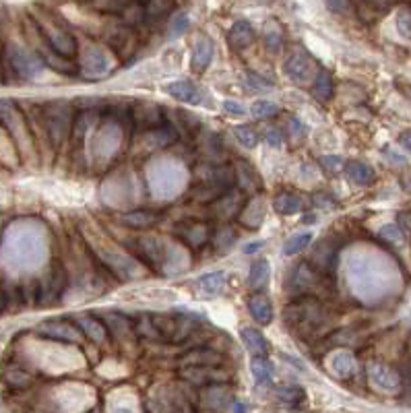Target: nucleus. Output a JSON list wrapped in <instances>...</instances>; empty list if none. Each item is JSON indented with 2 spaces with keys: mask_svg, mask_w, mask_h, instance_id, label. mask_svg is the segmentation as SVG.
<instances>
[{
  "mask_svg": "<svg viewBox=\"0 0 411 413\" xmlns=\"http://www.w3.org/2000/svg\"><path fill=\"white\" fill-rule=\"evenodd\" d=\"M320 165L329 172V174H337L343 165V159L339 155H329V157H320Z\"/></svg>",
  "mask_w": 411,
  "mask_h": 413,
  "instance_id": "nucleus-33",
  "label": "nucleus"
},
{
  "mask_svg": "<svg viewBox=\"0 0 411 413\" xmlns=\"http://www.w3.org/2000/svg\"><path fill=\"white\" fill-rule=\"evenodd\" d=\"M4 308H6V295H4V293L0 291V312H2Z\"/></svg>",
  "mask_w": 411,
  "mask_h": 413,
  "instance_id": "nucleus-46",
  "label": "nucleus"
},
{
  "mask_svg": "<svg viewBox=\"0 0 411 413\" xmlns=\"http://www.w3.org/2000/svg\"><path fill=\"white\" fill-rule=\"evenodd\" d=\"M399 143H401L408 151H411V131H405V133L399 137Z\"/></svg>",
  "mask_w": 411,
  "mask_h": 413,
  "instance_id": "nucleus-43",
  "label": "nucleus"
},
{
  "mask_svg": "<svg viewBox=\"0 0 411 413\" xmlns=\"http://www.w3.org/2000/svg\"><path fill=\"white\" fill-rule=\"evenodd\" d=\"M223 110L228 114H234V116H244L246 114V108L240 102H234V100H226L223 102Z\"/></svg>",
  "mask_w": 411,
  "mask_h": 413,
  "instance_id": "nucleus-34",
  "label": "nucleus"
},
{
  "mask_svg": "<svg viewBox=\"0 0 411 413\" xmlns=\"http://www.w3.org/2000/svg\"><path fill=\"white\" fill-rule=\"evenodd\" d=\"M275 395H277V399L287 401V403H298L304 399V391L300 387H279L275 391Z\"/></svg>",
  "mask_w": 411,
  "mask_h": 413,
  "instance_id": "nucleus-28",
  "label": "nucleus"
},
{
  "mask_svg": "<svg viewBox=\"0 0 411 413\" xmlns=\"http://www.w3.org/2000/svg\"><path fill=\"white\" fill-rule=\"evenodd\" d=\"M325 318V310L322 306L312 300V297H304L291 306L285 308V320L289 327H293L295 331H304V329H312L316 327L320 320Z\"/></svg>",
  "mask_w": 411,
  "mask_h": 413,
  "instance_id": "nucleus-1",
  "label": "nucleus"
},
{
  "mask_svg": "<svg viewBox=\"0 0 411 413\" xmlns=\"http://www.w3.org/2000/svg\"><path fill=\"white\" fill-rule=\"evenodd\" d=\"M228 39H230V46L236 52H242L248 46H253V42H255V29H253V25L248 21H236L230 27Z\"/></svg>",
  "mask_w": 411,
  "mask_h": 413,
  "instance_id": "nucleus-7",
  "label": "nucleus"
},
{
  "mask_svg": "<svg viewBox=\"0 0 411 413\" xmlns=\"http://www.w3.org/2000/svg\"><path fill=\"white\" fill-rule=\"evenodd\" d=\"M354 4H356L358 15L362 17V21L372 23L383 12H387L395 4V0H354Z\"/></svg>",
  "mask_w": 411,
  "mask_h": 413,
  "instance_id": "nucleus-10",
  "label": "nucleus"
},
{
  "mask_svg": "<svg viewBox=\"0 0 411 413\" xmlns=\"http://www.w3.org/2000/svg\"><path fill=\"white\" fill-rule=\"evenodd\" d=\"M246 83H248V87L253 85V89H267V87H271L269 83H265L263 79H259L255 75H246Z\"/></svg>",
  "mask_w": 411,
  "mask_h": 413,
  "instance_id": "nucleus-39",
  "label": "nucleus"
},
{
  "mask_svg": "<svg viewBox=\"0 0 411 413\" xmlns=\"http://www.w3.org/2000/svg\"><path fill=\"white\" fill-rule=\"evenodd\" d=\"M174 8V0H147L145 2V17L159 19L165 17Z\"/></svg>",
  "mask_w": 411,
  "mask_h": 413,
  "instance_id": "nucleus-25",
  "label": "nucleus"
},
{
  "mask_svg": "<svg viewBox=\"0 0 411 413\" xmlns=\"http://www.w3.org/2000/svg\"><path fill=\"white\" fill-rule=\"evenodd\" d=\"M6 56H8V64H10L12 73L19 79H35L42 73V68H44L39 58L35 54L27 52L21 46H8Z\"/></svg>",
  "mask_w": 411,
  "mask_h": 413,
  "instance_id": "nucleus-3",
  "label": "nucleus"
},
{
  "mask_svg": "<svg viewBox=\"0 0 411 413\" xmlns=\"http://www.w3.org/2000/svg\"><path fill=\"white\" fill-rule=\"evenodd\" d=\"M137 331L143 337H151V339H163L159 329L155 327V322L151 320V316H143L137 322Z\"/></svg>",
  "mask_w": 411,
  "mask_h": 413,
  "instance_id": "nucleus-29",
  "label": "nucleus"
},
{
  "mask_svg": "<svg viewBox=\"0 0 411 413\" xmlns=\"http://www.w3.org/2000/svg\"><path fill=\"white\" fill-rule=\"evenodd\" d=\"M223 283H226V273L223 271H217V273H207V275L199 277L197 281V287L205 293H217L223 289Z\"/></svg>",
  "mask_w": 411,
  "mask_h": 413,
  "instance_id": "nucleus-21",
  "label": "nucleus"
},
{
  "mask_svg": "<svg viewBox=\"0 0 411 413\" xmlns=\"http://www.w3.org/2000/svg\"><path fill=\"white\" fill-rule=\"evenodd\" d=\"M234 234L230 232V230H223L221 234H217V246L221 248V250H228L232 244H234Z\"/></svg>",
  "mask_w": 411,
  "mask_h": 413,
  "instance_id": "nucleus-36",
  "label": "nucleus"
},
{
  "mask_svg": "<svg viewBox=\"0 0 411 413\" xmlns=\"http://www.w3.org/2000/svg\"><path fill=\"white\" fill-rule=\"evenodd\" d=\"M211 58H213V42H211L207 35L197 37V42H194V46H192V56H190L192 68L199 71V73L205 71V68L209 66Z\"/></svg>",
  "mask_w": 411,
  "mask_h": 413,
  "instance_id": "nucleus-9",
  "label": "nucleus"
},
{
  "mask_svg": "<svg viewBox=\"0 0 411 413\" xmlns=\"http://www.w3.org/2000/svg\"><path fill=\"white\" fill-rule=\"evenodd\" d=\"M318 66L306 50H295L285 62V75L298 85H312L314 77L318 75Z\"/></svg>",
  "mask_w": 411,
  "mask_h": 413,
  "instance_id": "nucleus-2",
  "label": "nucleus"
},
{
  "mask_svg": "<svg viewBox=\"0 0 411 413\" xmlns=\"http://www.w3.org/2000/svg\"><path fill=\"white\" fill-rule=\"evenodd\" d=\"M122 223H125V226H131V228H145V226L153 223V215L143 213V211H138V213H129V215L122 217Z\"/></svg>",
  "mask_w": 411,
  "mask_h": 413,
  "instance_id": "nucleus-30",
  "label": "nucleus"
},
{
  "mask_svg": "<svg viewBox=\"0 0 411 413\" xmlns=\"http://www.w3.org/2000/svg\"><path fill=\"white\" fill-rule=\"evenodd\" d=\"M75 324L77 327H81L85 333H87V337H91L93 341H104L106 339V329L102 327V322H98V320H93V318H89V316H77L75 318Z\"/></svg>",
  "mask_w": 411,
  "mask_h": 413,
  "instance_id": "nucleus-22",
  "label": "nucleus"
},
{
  "mask_svg": "<svg viewBox=\"0 0 411 413\" xmlns=\"http://www.w3.org/2000/svg\"><path fill=\"white\" fill-rule=\"evenodd\" d=\"M265 42H267V48L277 50V48H279V44H281V35H279V31H277V33H267V35H265Z\"/></svg>",
  "mask_w": 411,
  "mask_h": 413,
  "instance_id": "nucleus-41",
  "label": "nucleus"
},
{
  "mask_svg": "<svg viewBox=\"0 0 411 413\" xmlns=\"http://www.w3.org/2000/svg\"><path fill=\"white\" fill-rule=\"evenodd\" d=\"M221 362V356L217 351H211L207 347H199V349H192L190 354L182 356L180 360V366H217Z\"/></svg>",
  "mask_w": 411,
  "mask_h": 413,
  "instance_id": "nucleus-13",
  "label": "nucleus"
},
{
  "mask_svg": "<svg viewBox=\"0 0 411 413\" xmlns=\"http://www.w3.org/2000/svg\"><path fill=\"white\" fill-rule=\"evenodd\" d=\"M310 242H312V236H310L308 232L293 234V236L285 242V246H283V255H285V257H293V255H298L300 250H304Z\"/></svg>",
  "mask_w": 411,
  "mask_h": 413,
  "instance_id": "nucleus-24",
  "label": "nucleus"
},
{
  "mask_svg": "<svg viewBox=\"0 0 411 413\" xmlns=\"http://www.w3.org/2000/svg\"><path fill=\"white\" fill-rule=\"evenodd\" d=\"M250 114L257 116V118H271L277 114V106L273 102H267V100H259L250 106Z\"/></svg>",
  "mask_w": 411,
  "mask_h": 413,
  "instance_id": "nucleus-27",
  "label": "nucleus"
},
{
  "mask_svg": "<svg viewBox=\"0 0 411 413\" xmlns=\"http://www.w3.org/2000/svg\"><path fill=\"white\" fill-rule=\"evenodd\" d=\"M370 376H372V380H374L378 387H385V389H389V391H393V389H397V387H399V376H397L393 370H389L387 366L372 364V368H370Z\"/></svg>",
  "mask_w": 411,
  "mask_h": 413,
  "instance_id": "nucleus-19",
  "label": "nucleus"
},
{
  "mask_svg": "<svg viewBox=\"0 0 411 413\" xmlns=\"http://www.w3.org/2000/svg\"><path fill=\"white\" fill-rule=\"evenodd\" d=\"M240 339H242V343L246 345V349H248L253 356H267V354H269V343H267V339L263 337V333H259L257 329L242 327V329H240Z\"/></svg>",
  "mask_w": 411,
  "mask_h": 413,
  "instance_id": "nucleus-12",
  "label": "nucleus"
},
{
  "mask_svg": "<svg viewBox=\"0 0 411 413\" xmlns=\"http://www.w3.org/2000/svg\"><path fill=\"white\" fill-rule=\"evenodd\" d=\"M234 137L236 140L242 145V147H246V149H253V147H257V143H259V135H257V131L255 129H250V127H246V125H242V127H234Z\"/></svg>",
  "mask_w": 411,
  "mask_h": 413,
  "instance_id": "nucleus-26",
  "label": "nucleus"
},
{
  "mask_svg": "<svg viewBox=\"0 0 411 413\" xmlns=\"http://www.w3.org/2000/svg\"><path fill=\"white\" fill-rule=\"evenodd\" d=\"M399 230L403 232V236H411V213L399 215Z\"/></svg>",
  "mask_w": 411,
  "mask_h": 413,
  "instance_id": "nucleus-38",
  "label": "nucleus"
},
{
  "mask_svg": "<svg viewBox=\"0 0 411 413\" xmlns=\"http://www.w3.org/2000/svg\"><path fill=\"white\" fill-rule=\"evenodd\" d=\"M269 275H271L269 261H257L250 267V273H248V287L250 289H263L269 281Z\"/></svg>",
  "mask_w": 411,
  "mask_h": 413,
  "instance_id": "nucleus-20",
  "label": "nucleus"
},
{
  "mask_svg": "<svg viewBox=\"0 0 411 413\" xmlns=\"http://www.w3.org/2000/svg\"><path fill=\"white\" fill-rule=\"evenodd\" d=\"M345 2H347V0H329V8H331L333 12H339V10H343Z\"/></svg>",
  "mask_w": 411,
  "mask_h": 413,
  "instance_id": "nucleus-42",
  "label": "nucleus"
},
{
  "mask_svg": "<svg viewBox=\"0 0 411 413\" xmlns=\"http://www.w3.org/2000/svg\"><path fill=\"white\" fill-rule=\"evenodd\" d=\"M314 283H316V273L308 265H295L287 275L285 287L291 293H308L314 289Z\"/></svg>",
  "mask_w": 411,
  "mask_h": 413,
  "instance_id": "nucleus-5",
  "label": "nucleus"
},
{
  "mask_svg": "<svg viewBox=\"0 0 411 413\" xmlns=\"http://www.w3.org/2000/svg\"><path fill=\"white\" fill-rule=\"evenodd\" d=\"M39 333L48 335V337H54V339H64V341H75L77 339V331L71 324H66V322H44L39 327Z\"/></svg>",
  "mask_w": 411,
  "mask_h": 413,
  "instance_id": "nucleus-18",
  "label": "nucleus"
},
{
  "mask_svg": "<svg viewBox=\"0 0 411 413\" xmlns=\"http://www.w3.org/2000/svg\"><path fill=\"white\" fill-rule=\"evenodd\" d=\"M230 410H232V412H244V410H246V405H240V403H232V405H230Z\"/></svg>",
  "mask_w": 411,
  "mask_h": 413,
  "instance_id": "nucleus-45",
  "label": "nucleus"
},
{
  "mask_svg": "<svg viewBox=\"0 0 411 413\" xmlns=\"http://www.w3.org/2000/svg\"><path fill=\"white\" fill-rule=\"evenodd\" d=\"M165 93L172 95L178 102H186V104H201V93L197 89V85L188 79H178L165 85Z\"/></svg>",
  "mask_w": 411,
  "mask_h": 413,
  "instance_id": "nucleus-6",
  "label": "nucleus"
},
{
  "mask_svg": "<svg viewBox=\"0 0 411 413\" xmlns=\"http://www.w3.org/2000/svg\"><path fill=\"white\" fill-rule=\"evenodd\" d=\"M333 77L327 73V71H318V75L314 77V81H312V85H310V91H312V95L318 100V102H329V98L333 95Z\"/></svg>",
  "mask_w": 411,
  "mask_h": 413,
  "instance_id": "nucleus-17",
  "label": "nucleus"
},
{
  "mask_svg": "<svg viewBox=\"0 0 411 413\" xmlns=\"http://www.w3.org/2000/svg\"><path fill=\"white\" fill-rule=\"evenodd\" d=\"M399 89H401V93L411 102V85H399Z\"/></svg>",
  "mask_w": 411,
  "mask_h": 413,
  "instance_id": "nucleus-44",
  "label": "nucleus"
},
{
  "mask_svg": "<svg viewBox=\"0 0 411 413\" xmlns=\"http://www.w3.org/2000/svg\"><path fill=\"white\" fill-rule=\"evenodd\" d=\"M250 372L257 380L259 387H271L275 378L273 364L267 360V356H255L253 364H250Z\"/></svg>",
  "mask_w": 411,
  "mask_h": 413,
  "instance_id": "nucleus-14",
  "label": "nucleus"
},
{
  "mask_svg": "<svg viewBox=\"0 0 411 413\" xmlns=\"http://www.w3.org/2000/svg\"><path fill=\"white\" fill-rule=\"evenodd\" d=\"M64 281H66L64 273L60 269H54L52 275L48 277V283L42 285V297H48V293H50V297H58L64 289Z\"/></svg>",
  "mask_w": 411,
  "mask_h": 413,
  "instance_id": "nucleus-23",
  "label": "nucleus"
},
{
  "mask_svg": "<svg viewBox=\"0 0 411 413\" xmlns=\"http://www.w3.org/2000/svg\"><path fill=\"white\" fill-rule=\"evenodd\" d=\"M140 2H147V0H140Z\"/></svg>",
  "mask_w": 411,
  "mask_h": 413,
  "instance_id": "nucleus-47",
  "label": "nucleus"
},
{
  "mask_svg": "<svg viewBox=\"0 0 411 413\" xmlns=\"http://www.w3.org/2000/svg\"><path fill=\"white\" fill-rule=\"evenodd\" d=\"M46 39H48V46L54 50V52H58V54H62V56H73L75 52H77V44H75V39L71 37V33H66L64 29H56V27H52V29H48L46 31Z\"/></svg>",
  "mask_w": 411,
  "mask_h": 413,
  "instance_id": "nucleus-8",
  "label": "nucleus"
},
{
  "mask_svg": "<svg viewBox=\"0 0 411 413\" xmlns=\"http://www.w3.org/2000/svg\"><path fill=\"white\" fill-rule=\"evenodd\" d=\"M248 310L259 324H269L273 320V306H271V300L267 295H261V293L250 295L248 297Z\"/></svg>",
  "mask_w": 411,
  "mask_h": 413,
  "instance_id": "nucleus-11",
  "label": "nucleus"
},
{
  "mask_svg": "<svg viewBox=\"0 0 411 413\" xmlns=\"http://www.w3.org/2000/svg\"><path fill=\"white\" fill-rule=\"evenodd\" d=\"M180 376L197 387L221 385V383L230 380V372H226L217 366H184L180 370Z\"/></svg>",
  "mask_w": 411,
  "mask_h": 413,
  "instance_id": "nucleus-4",
  "label": "nucleus"
},
{
  "mask_svg": "<svg viewBox=\"0 0 411 413\" xmlns=\"http://www.w3.org/2000/svg\"><path fill=\"white\" fill-rule=\"evenodd\" d=\"M397 29L403 37L411 39V6H403L397 15Z\"/></svg>",
  "mask_w": 411,
  "mask_h": 413,
  "instance_id": "nucleus-31",
  "label": "nucleus"
},
{
  "mask_svg": "<svg viewBox=\"0 0 411 413\" xmlns=\"http://www.w3.org/2000/svg\"><path fill=\"white\" fill-rule=\"evenodd\" d=\"M345 174H347V178L354 184H360V186H368V184H372L376 180L374 169L368 163H364V161H349L345 165Z\"/></svg>",
  "mask_w": 411,
  "mask_h": 413,
  "instance_id": "nucleus-15",
  "label": "nucleus"
},
{
  "mask_svg": "<svg viewBox=\"0 0 411 413\" xmlns=\"http://www.w3.org/2000/svg\"><path fill=\"white\" fill-rule=\"evenodd\" d=\"M186 27H188V15H186V12H180V15L174 19L172 29H174V33H180V31L186 29Z\"/></svg>",
  "mask_w": 411,
  "mask_h": 413,
  "instance_id": "nucleus-37",
  "label": "nucleus"
},
{
  "mask_svg": "<svg viewBox=\"0 0 411 413\" xmlns=\"http://www.w3.org/2000/svg\"><path fill=\"white\" fill-rule=\"evenodd\" d=\"M6 383L10 385V387H15V389H25V387H29V383H31V378L25 374V372H21V370H10V372H6Z\"/></svg>",
  "mask_w": 411,
  "mask_h": 413,
  "instance_id": "nucleus-32",
  "label": "nucleus"
},
{
  "mask_svg": "<svg viewBox=\"0 0 411 413\" xmlns=\"http://www.w3.org/2000/svg\"><path fill=\"white\" fill-rule=\"evenodd\" d=\"M263 246H265V242H263V240L248 242V244H244V246H242V253H244V255H255V253H259Z\"/></svg>",
  "mask_w": 411,
  "mask_h": 413,
  "instance_id": "nucleus-40",
  "label": "nucleus"
},
{
  "mask_svg": "<svg viewBox=\"0 0 411 413\" xmlns=\"http://www.w3.org/2000/svg\"><path fill=\"white\" fill-rule=\"evenodd\" d=\"M265 140H267V145H271V147H281V143H283V135H281V131H279V129L269 127V129L265 131Z\"/></svg>",
  "mask_w": 411,
  "mask_h": 413,
  "instance_id": "nucleus-35",
  "label": "nucleus"
},
{
  "mask_svg": "<svg viewBox=\"0 0 411 413\" xmlns=\"http://www.w3.org/2000/svg\"><path fill=\"white\" fill-rule=\"evenodd\" d=\"M273 209L279 215H293L304 209V201L293 192H279L273 199Z\"/></svg>",
  "mask_w": 411,
  "mask_h": 413,
  "instance_id": "nucleus-16",
  "label": "nucleus"
}]
</instances>
